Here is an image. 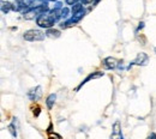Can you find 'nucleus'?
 I'll return each instance as SVG.
<instances>
[{
    "mask_svg": "<svg viewBox=\"0 0 156 139\" xmlns=\"http://www.w3.org/2000/svg\"><path fill=\"white\" fill-rule=\"evenodd\" d=\"M58 23V20L55 18H53L48 12L40 15L39 17L36 18V24L39 25L40 28H44V29H51L54 26V24Z\"/></svg>",
    "mask_w": 156,
    "mask_h": 139,
    "instance_id": "obj_1",
    "label": "nucleus"
},
{
    "mask_svg": "<svg viewBox=\"0 0 156 139\" xmlns=\"http://www.w3.org/2000/svg\"><path fill=\"white\" fill-rule=\"evenodd\" d=\"M46 36V33H42L39 29H30L27 30L23 34V39L29 42H37V41H43Z\"/></svg>",
    "mask_w": 156,
    "mask_h": 139,
    "instance_id": "obj_2",
    "label": "nucleus"
},
{
    "mask_svg": "<svg viewBox=\"0 0 156 139\" xmlns=\"http://www.w3.org/2000/svg\"><path fill=\"white\" fill-rule=\"evenodd\" d=\"M85 12H87L85 10H82L80 12H78V13H76V15H72V17H71L70 19H66L65 22H62L61 24H59V26L66 29V28H69V26L76 25L78 22H80V20L83 19V17L85 16Z\"/></svg>",
    "mask_w": 156,
    "mask_h": 139,
    "instance_id": "obj_3",
    "label": "nucleus"
},
{
    "mask_svg": "<svg viewBox=\"0 0 156 139\" xmlns=\"http://www.w3.org/2000/svg\"><path fill=\"white\" fill-rule=\"evenodd\" d=\"M148 62H149V57H148V54L144 53V52H140V53L137 54L136 58L130 62V65L127 66V70H130L132 66H145Z\"/></svg>",
    "mask_w": 156,
    "mask_h": 139,
    "instance_id": "obj_4",
    "label": "nucleus"
},
{
    "mask_svg": "<svg viewBox=\"0 0 156 139\" xmlns=\"http://www.w3.org/2000/svg\"><path fill=\"white\" fill-rule=\"evenodd\" d=\"M120 61L118 59H115L114 57H107L102 60V66L105 70H115L118 68Z\"/></svg>",
    "mask_w": 156,
    "mask_h": 139,
    "instance_id": "obj_5",
    "label": "nucleus"
},
{
    "mask_svg": "<svg viewBox=\"0 0 156 139\" xmlns=\"http://www.w3.org/2000/svg\"><path fill=\"white\" fill-rule=\"evenodd\" d=\"M105 76V73L103 72H101V71H95V72H93V73H90L85 79H83L80 83H79V85H78L77 88H76V91H79L82 88H83V85H85L87 83H89L90 80L93 79H98V78H101V77H103Z\"/></svg>",
    "mask_w": 156,
    "mask_h": 139,
    "instance_id": "obj_6",
    "label": "nucleus"
},
{
    "mask_svg": "<svg viewBox=\"0 0 156 139\" xmlns=\"http://www.w3.org/2000/svg\"><path fill=\"white\" fill-rule=\"evenodd\" d=\"M27 95H28V97H29L30 101H33V102L37 101L41 97V95H42V88H41V85H37V86L30 89Z\"/></svg>",
    "mask_w": 156,
    "mask_h": 139,
    "instance_id": "obj_7",
    "label": "nucleus"
},
{
    "mask_svg": "<svg viewBox=\"0 0 156 139\" xmlns=\"http://www.w3.org/2000/svg\"><path fill=\"white\" fill-rule=\"evenodd\" d=\"M122 137V133H121V126H120V122L115 121L114 125H113V130H112V134L109 139H120Z\"/></svg>",
    "mask_w": 156,
    "mask_h": 139,
    "instance_id": "obj_8",
    "label": "nucleus"
},
{
    "mask_svg": "<svg viewBox=\"0 0 156 139\" xmlns=\"http://www.w3.org/2000/svg\"><path fill=\"white\" fill-rule=\"evenodd\" d=\"M61 33L58 29H54V28H51V29H47L46 30V36L49 37V39H58L60 37Z\"/></svg>",
    "mask_w": 156,
    "mask_h": 139,
    "instance_id": "obj_9",
    "label": "nucleus"
},
{
    "mask_svg": "<svg viewBox=\"0 0 156 139\" xmlns=\"http://www.w3.org/2000/svg\"><path fill=\"white\" fill-rule=\"evenodd\" d=\"M11 10H13V4L9 1H1V12L4 15H7Z\"/></svg>",
    "mask_w": 156,
    "mask_h": 139,
    "instance_id": "obj_10",
    "label": "nucleus"
},
{
    "mask_svg": "<svg viewBox=\"0 0 156 139\" xmlns=\"http://www.w3.org/2000/svg\"><path fill=\"white\" fill-rule=\"evenodd\" d=\"M55 99H57V95L55 94H51V95L47 96V99H46V106H47V108L49 110L53 108V106L55 103Z\"/></svg>",
    "mask_w": 156,
    "mask_h": 139,
    "instance_id": "obj_11",
    "label": "nucleus"
},
{
    "mask_svg": "<svg viewBox=\"0 0 156 139\" xmlns=\"http://www.w3.org/2000/svg\"><path fill=\"white\" fill-rule=\"evenodd\" d=\"M16 120L17 119H13V121L9 125V132L11 133V136L13 137V138H17V128H16Z\"/></svg>",
    "mask_w": 156,
    "mask_h": 139,
    "instance_id": "obj_12",
    "label": "nucleus"
},
{
    "mask_svg": "<svg viewBox=\"0 0 156 139\" xmlns=\"http://www.w3.org/2000/svg\"><path fill=\"white\" fill-rule=\"evenodd\" d=\"M82 10H84L83 4H82V2H77L76 5H73V6H72L71 12H72V15H76V13H78V12H80Z\"/></svg>",
    "mask_w": 156,
    "mask_h": 139,
    "instance_id": "obj_13",
    "label": "nucleus"
},
{
    "mask_svg": "<svg viewBox=\"0 0 156 139\" xmlns=\"http://www.w3.org/2000/svg\"><path fill=\"white\" fill-rule=\"evenodd\" d=\"M70 12H71V10L69 7H62L61 9V18L62 19H67L69 16H70Z\"/></svg>",
    "mask_w": 156,
    "mask_h": 139,
    "instance_id": "obj_14",
    "label": "nucleus"
},
{
    "mask_svg": "<svg viewBox=\"0 0 156 139\" xmlns=\"http://www.w3.org/2000/svg\"><path fill=\"white\" fill-rule=\"evenodd\" d=\"M33 113H34V115L37 118L40 115V113H41V108H40L39 106H36V107H33Z\"/></svg>",
    "mask_w": 156,
    "mask_h": 139,
    "instance_id": "obj_15",
    "label": "nucleus"
},
{
    "mask_svg": "<svg viewBox=\"0 0 156 139\" xmlns=\"http://www.w3.org/2000/svg\"><path fill=\"white\" fill-rule=\"evenodd\" d=\"M65 2H66V5L73 6V5H76L77 2H79V0H65Z\"/></svg>",
    "mask_w": 156,
    "mask_h": 139,
    "instance_id": "obj_16",
    "label": "nucleus"
},
{
    "mask_svg": "<svg viewBox=\"0 0 156 139\" xmlns=\"http://www.w3.org/2000/svg\"><path fill=\"white\" fill-rule=\"evenodd\" d=\"M48 139H61V137L59 136L58 133H51L48 136Z\"/></svg>",
    "mask_w": 156,
    "mask_h": 139,
    "instance_id": "obj_17",
    "label": "nucleus"
},
{
    "mask_svg": "<svg viewBox=\"0 0 156 139\" xmlns=\"http://www.w3.org/2000/svg\"><path fill=\"white\" fill-rule=\"evenodd\" d=\"M54 9L61 10V9H62V2H61V1H57V2L54 4Z\"/></svg>",
    "mask_w": 156,
    "mask_h": 139,
    "instance_id": "obj_18",
    "label": "nucleus"
},
{
    "mask_svg": "<svg viewBox=\"0 0 156 139\" xmlns=\"http://www.w3.org/2000/svg\"><path fill=\"white\" fill-rule=\"evenodd\" d=\"M143 28H144V22H140V23H139V25H138V28L136 29V34H138V31H139V30H142Z\"/></svg>",
    "mask_w": 156,
    "mask_h": 139,
    "instance_id": "obj_19",
    "label": "nucleus"
},
{
    "mask_svg": "<svg viewBox=\"0 0 156 139\" xmlns=\"http://www.w3.org/2000/svg\"><path fill=\"white\" fill-rule=\"evenodd\" d=\"M80 1H82V4H83V5H89V4L94 2L95 0H80Z\"/></svg>",
    "mask_w": 156,
    "mask_h": 139,
    "instance_id": "obj_20",
    "label": "nucleus"
},
{
    "mask_svg": "<svg viewBox=\"0 0 156 139\" xmlns=\"http://www.w3.org/2000/svg\"><path fill=\"white\" fill-rule=\"evenodd\" d=\"M147 139H156V133L155 132H151V133L148 136V138Z\"/></svg>",
    "mask_w": 156,
    "mask_h": 139,
    "instance_id": "obj_21",
    "label": "nucleus"
},
{
    "mask_svg": "<svg viewBox=\"0 0 156 139\" xmlns=\"http://www.w3.org/2000/svg\"><path fill=\"white\" fill-rule=\"evenodd\" d=\"M98 2H100V0H95V1H94V4H93V5H94V6H95V5H98Z\"/></svg>",
    "mask_w": 156,
    "mask_h": 139,
    "instance_id": "obj_22",
    "label": "nucleus"
},
{
    "mask_svg": "<svg viewBox=\"0 0 156 139\" xmlns=\"http://www.w3.org/2000/svg\"><path fill=\"white\" fill-rule=\"evenodd\" d=\"M48 1H54V2H57V1H59V0H48Z\"/></svg>",
    "mask_w": 156,
    "mask_h": 139,
    "instance_id": "obj_23",
    "label": "nucleus"
},
{
    "mask_svg": "<svg viewBox=\"0 0 156 139\" xmlns=\"http://www.w3.org/2000/svg\"><path fill=\"white\" fill-rule=\"evenodd\" d=\"M120 139H124V137H121V138H120Z\"/></svg>",
    "mask_w": 156,
    "mask_h": 139,
    "instance_id": "obj_24",
    "label": "nucleus"
},
{
    "mask_svg": "<svg viewBox=\"0 0 156 139\" xmlns=\"http://www.w3.org/2000/svg\"><path fill=\"white\" fill-rule=\"evenodd\" d=\"M154 50H155V53H156V48H155V49H154Z\"/></svg>",
    "mask_w": 156,
    "mask_h": 139,
    "instance_id": "obj_25",
    "label": "nucleus"
}]
</instances>
